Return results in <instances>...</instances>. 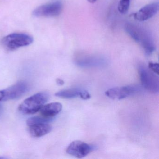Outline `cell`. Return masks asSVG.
<instances>
[{"label":"cell","instance_id":"1","mask_svg":"<svg viewBox=\"0 0 159 159\" xmlns=\"http://www.w3.org/2000/svg\"><path fill=\"white\" fill-rule=\"evenodd\" d=\"M125 30L132 39L141 45L147 55H150L154 52V41L148 30L132 23L125 24Z\"/></svg>","mask_w":159,"mask_h":159},{"label":"cell","instance_id":"2","mask_svg":"<svg viewBox=\"0 0 159 159\" xmlns=\"http://www.w3.org/2000/svg\"><path fill=\"white\" fill-rule=\"evenodd\" d=\"M49 98L45 92L38 93L26 98L18 107L19 111L24 114H33L39 111Z\"/></svg>","mask_w":159,"mask_h":159},{"label":"cell","instance_id":"3","mask_svg":"<svg viewBox=\"0 0 159 159\" xmlns=\"http://www.w3.org/2000/svg\"><path fill=\"white\" fill-rule=\"evenodd\" d=\"M33 42V38L30 35L25 33H16L4 37L2 40V43L5 49L12 51L28 46Z\"/></svg>","mask_w":159,"mask_h":159},{"label":"cell","instance_id":"4","mask_svg":"<svg viewBox=\"0 0 159 159\" xmlns=\"http://www.w3.org/2000/svg\"><path fill=\"white\" fill-rule=\"evenodd\" d=\"M138 71L143 87L151 93H159V79L155 73L144 65L139 66Z\"/></svg>","mask_w":159,"mask_h":159},{"label":"cell","instance_id":"5","mask_svg":"<svg viewBox=\"0 0 159 159\" xmlns=\"http://www.w3.org/2000/svg\"><path fill=\"white\" fill-rule=\"evenodd\" d=\"M63 8L62 2L56 1L39 6L33 11V15L38 17H54L61 14Z\"/></svg>","mask_w":159,"mask_h":159},{"label":"cell","instance_id":"6","mask_svg":"<svg viewBox=\"0 0 159 159\" xmlns=\"http://www.w3.org/2000/svg\"><path fill=\"white\" fill-rule=\"evenodd\" d=\"M141 91V88L138 85H127L110 88L105 92V94L111 99L121 100L136 94Z\"/></svg>","mask_w":159,"mask_h":159},{"label":"cell","instance_id":"7","mask_svg":"<svg viewBox=\"0 0 159 159\" xmlns=\"http://www.w3.org/2000/svg\"><path fill=\"white\" fill-rule=\"evenodd\" d=\"M29 86L25 82L20 81L0 91L2 95V101L17 99L27 93Z\"/></svg>","mask_w":159,"mask_h":159},{"label":"cell","instance_id":"8","mask_svg":"<svg viewBox=\"0 0 159 159\" xmlns=\"http://www.w3.org/2000/svg\"><path fill=\"white\" fill-rule=\"evenodd\" d=\"M75 63L79 66L83 68L100 67L107 64L104 57L90 55L79 54L75 59Z\"/></svg>","mask_w":159,"mask_h":159},{"label":"cell","instance_id":"9","mask_svg":"<svg viewBox=\"0 0 159 159\" xmlns=\"http://www.w3.org/2000/svg\"><path fill=\"white\" fill-rule=\"evenodd\" d=\"M96 149L95 146L80 140L71 142L66 149L68 154L78 158H82Z\"/></svg>","mask_w":159,"mask_h":159},{"label":"cell","instance_id":"10","mask_svg":"<svg viewBox=\"0 0 159 159\" xmlns=\"http://www.w3.org/2000/svg\"><path fill=\"white\" fill-rule=\"evenodd\" d=\"M159 3L153 2L141 8L137 12L133 14L134 18L139 22L147 21L153 17L159 11Z\"/></svg>","mask_w":159,"mask_h":159},{"label":"cell","instance_id":"11","mask_svg":"<svg viewBox=\"0 0 159 159\" xmlns=\"http://www.w3.org/2000/svg\"><path fill=\"white\" fill-rule=\"evenodd\" d=\"M55 96L66 99L80 98L82 99L87 100L91 98V95L88 91L80 88H70L62 90L56 93Z\"/></svg>","mask_w":159,"mask_h":159},{"label":"cell","instance_id":"12","mask_svg":"<svg viewBox=\"0 0 159 159\" xmlns=\"http://www.w3.org/2000/svg\"><path fill=\"white\" fill-rule=\"evenodd\" d=\"M62 109V105L59 102H53L44 105L40 110L41 115L47 118L54 119Z\"/></svg>","mask_w":159,"mask_h":159},{"label":"cell","instance_id":"13","mask_svg":"<svg viewBox=\"0 0 159 159\" xmlns=\"http://www.w3.org/2000/svg\"><path fill=\"white\" fill-rule=\"evenodd\" d=\"M52 127L49 123L37 124L29 126L30 134L33 137L39 138L49 134Z\"/></svg>","mask_w":159,"mask_h":159},{"label":"cell","instance_id":"14","mask_svg":"<svg viewBox=\"0 0 159 159\" xmlns=\"http://www.w3.org/2000/svg\"><path fill=\"white\" fill-rule=\"evenodd\" d=\"M53 120V119L47 118L41 115L40 116H36L29 118L27 121V124L30 126L37 124L49 123Z\"/></svg>","mask_w":159,"mask_h":159},{"label":"cell","instance_id":"15","mask_svg":"<svg viewBox=\"0 0 159 159\" xmlns=\"http://www.w3.org/2000/svg\"><path fill=\"white\" fill-rule=\"evenodd\" d=\"M131 0H120L118 5V11L120 13H126L130 7Z\"/></svg>","mask_w":159,"mask_h":159},{"label":"cell","instance_id":"16","mask_svg":"<svg viewBox=\"0 0 159 159\" xmlns=\"http://www.w3.org/2000/svg\"><path fill=\"white\" fill-rule=\"evenodd\" d=\"M159 64L158 63H149L148 68L154 72L155 74H159Z\"/></svg>","mask_w":159,"mask_h":159},{"label":"cell","instance_id":"17","mask_svg":"<svg viewBox=\"0 0 159 159\" xmlns=\"http://www.w3.org/2000/svg\"><path fill=\"white\" fill-rule=\"evenodd\" d=\"M56 83L58 85H62L64 84L65 82H64V80H62V79H57L56 80Z\"/></svg>","mask_w":159,"mask_h":159},{"label":"cell","instance_id":"18","mask_svg":"<svg viewBox=\"0 0 159 159\" xmlns=\"http://www.w3.org/2000/svg\"><path fill=\"white\" fill-rule=\"evenodd\" d=\"M87 1L91 3H94L95 2L97 1V0H87Z\"/></svg>","mask_w":159,"mask_h":159},{"label":"cell","instance_id":"19","mask_svg":"<svg viewBox=\"0 0 159 159\" xmlns=\"http://www.w3.org/2000/svg\"><path fill=\"white\" fill-rule=\"evenodd\" d=\"M2 107L1 105V104H0V116L1 115L2 113Z\"/></svg>","mask_w":159,"mask_h":159}]
</instances>
